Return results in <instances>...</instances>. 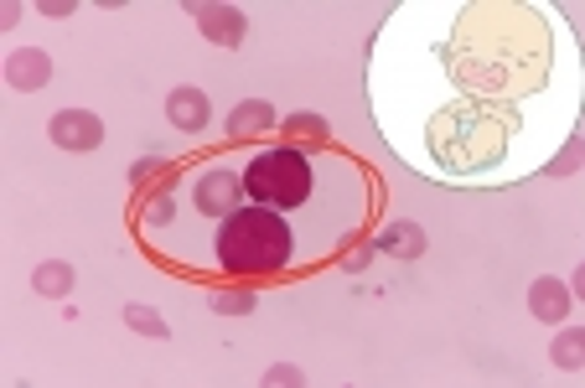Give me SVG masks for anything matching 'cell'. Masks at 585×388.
I'll return each instance as SVG.
<instances>
[{"mask_svg": "<svg viewBox=\"0 0 585 388\" xmlns=\"http://www.w3.org/2000/svg\"><path fill=\"white\" fill-rule=\"evenodd\" d=\"M554 32L534 5H467L446 37V73L456 94L524 98L549 83Z\"/></svg>", "mask_w": 585, "mask_h": 388, "instance_id": "1", "label": "cell"}, {"mask_svg": "<svg viewBox=\"0 0 585 388\" xmlns=\"http://www.w3.org/2000/svg\"><path fill=\"white\" fill-rule=\"evenodd\" d=\"M524 130V115L503 98L451 94L425 130L430 166L451 181H488L503 172V155H513V140Z\"/></svg>", "mask_w": 585, "mask_h": 388, "instance_id": "2", "label": "cell"}, {"mask_svg": "<svg viewBox=\"0 0 585 388\" xmlns=\"http://www.w3.org/2000/svg\"><path fill=\"white\" fill-rule=\"evenodd\" d=\"M295 254V233L291 223L274 208H238L234 217H223L218 233V264L229 274H274L285 270Z\"/></svg>", "mask_w": 585, "mask_h": 388, "instance_id": "3", "label": "cell"}, {"mask_svg": "<svg viewBox=\"0 0 585 388\" xmlns=\"http://www.w3.org/2000/svg\"><path fill=\"white\" fill-rule=\"evenodd\" d=\"M312 161L295 145H280V151H259L244 172V197H254L259 208H274V213H291V208H306L312 202Z\"/></svg>", "mask_w": 585, "mask_h": 388, "instance_id": "4", "label": "cell"}, {"mask_svg": "<svg viewBox=\"0 0 585 388\" xmlns=\"http://www.w3.org/2000/svg\"><path fill=\"white\" fill-rule=\"evenodd\" d=\"M192 197H197V213H202V217H234L238 208H244V176L223 172V166H213V172H197Z\"/></svg>", "mask_w": 585, "mask_h": 388, "instance_id": "5", "label": "cell"}, {"mask_svg": "<svg viewBox=\"0 0 585 388\" xmlns=\"http://www.w3.org/2000/svg\"><path fill=\"white\" fill-rule=\"evenodd\" d=\"M98 140H104V125L89 109H62L52 119V145H62V151H94Z\"/></svg>", "mask_w": 585, "mask_h": 388, "instance_id": "6", "label": "cell"}, {"mask_svg": "<svg viewBox=\"0 0 585 388\" xmlns=\"http://www.w3.org/2000/svg\"><path fill=\"white\" fill-rule=\"evenodd\" d=\"M197 26H202V37L218 42V47H238L244 32H249L234 5H197Z\"/></svg>", "mask_w": 585, "mask_h": 388, "instance_id": "7", "label": "cell"}, {"mask_svg": "<svg viewBox=\"0 0 585 388\" xmlns=\"http://www.w3.org/2000/svg\"><path fill=\"white\" fill-rule=\"evenodd\" d=\"M47 78H52V62H47V52H37V47H21V52L5 58V83H11V89H42Z\"/></svg>", "mask_w": 585, "mask_h": 388, "instance_id": "8", "label": "cell"}, {"mask_svg": "<svg viewBox=\"0 0 585 388\" xmlns=\"http://www.w3.org/2000/svg\"><path fill=\"white\" fill-rule=\"evenodd\" d=\"M166 115H172L176 130H202V125H208V94H202V89H172Z\"/></svg>", "mask_w": 585, "mask_h": 388, "instance_id": "9", "label": "cell"}, {"mask_svg": "<svg viewBox=\"0 0 585 388\" xmlns=\"http://www.w3.org/2000/svg\"><path fill=\"white\" fill-rule=\"evenodd\" d=\"M373 249L394 254V259H420V254H425V233H420V223H389V228L373 238Z\"/></svg>", "mask_w": 585, "mask_h": 388, "instance_id": "10", "label": "cell"}, {"mask_svg": "<svg viewBox=\"0 0 585 388\" xmlns=\"http://www.w3.org/2000/svg\"><path fill=\"white\" fill-rule=\"evenodd\" d=\"M528 310L539 316V321H565L570 316V291L560 280H534V291H528Z\"/></svg>", "mask_w": 585, "mask_h": 388, "instance_id": "11", "label": "cell"}, {"mask_svg": "<svg viewBox=\"0 0 585 388\" xmlns=\"http://www.w3.org/2000/svg\"><path fill=\"white\" fill-rule=\"evenodd\" d=\"M274 125V109L265 104V98H244L234 109V119H229V136L234 140H254V136H265Z\"/></svg>", "mask_w": 585, "mask_h": 388, "instance_id": "12", "label": "cell"}, {"mask_svg": "<svg viewBox=\"0 0 585 388\" xmlns=\"http://www.w3.org/2000/svg\"><path fill=\"white\" fill-rule=\"evenodd\" d=\"M285 136L295 140V151H301V145H327V119L321 115H285Z\"/></svg>", "mask_w": 585, "mask_h": 388, "instance_id": "13", "label": "cell"}, {"mask_svg": "<svg viewBox=\"0 0 585 388\" xmlns=\"http://www.w3.org/2000/svg\"><path fill=\"white\" fill-rule=\"evenodd\" d=\"M32 285H37L42 295H68V291H73V264H62V259H47V264H37Z\"/></svg>", "mask_w": 585, "mask_h": 388, "instance_id": "14", "label": "cell"}, {"mask_svg": "<svg viewBox=\"0 0 585 388\" xmlns=\"http://www.w3.org/2000/svg\"><path fill=\"white\" fill-rule=\"evenodd\" d=\"M172 192H176V181H161L156 192H151V202H145V228H161V223H172L176 217Z\"/></svg>", "mask_w": 585, "mask_h": 388, "instance_id": "15", "label": "cell"}, {"mask_svg": "<svg viewBox=\"0 0 585 388\" xmlns=\"http://www.w3.org/2000/svg\"><path fill=\"white\" fill-rule=\"evenodd\" d=\"M581 357H585V331H560V337H554V363L565 373H575Z\"/></svg>", "mask_w": 585, "mask_h": 388, "instance_id": "16", "label": "cell"}, {"mask_svg": "<svg viewBox=\"0 0 585 388\" xmlns=\"http://www.w3.org/2000/svg\"><path fill=\"white\" fill-rule=\"evenodd\" d=\"M151 181H176V166H166V161H156V155H151V161H140L136 172H130V187H136V192H145Z\"/></svg>", "mask_w": 585, "mask_h": 388, "instance_id": "17", "label": "cell"}, {"mask_svg": "<svg viewBox=\"0 0 585 388\" xmlns=\"http://www.w3.org/2000/svg\"><path fill=\"white\" fill-rule=\"evenodd\" d=\"M125 321H130L136 331H145V337H166V321H161L151 306H130L125 310Z\"/></svg>", "mask_w": 585, "mask_h": 388, "instance_id": "18", "label": "cell"}, {"mask_svg": "<svg viewBox=\"0 0 585 388\" xmlns=\"http://www.w3.org/2000/svg\"><path fill=\"white\" fill-rule=\"evenodd\" d=\"M213 310H218V316H244V310H254V295L223 291V295H213Z\"/></svg>", "mask_w": 585, "mask_h": 388, "instance_id": "19", "label": "cell"}, {"mask_svg": "<svg viewBox=\"0 0 585 388\" xmlns=\"http://www.w3.org/2000/svg\"><path fill=\"white\" fill-rule=\"evenodd\" d=\"M368 254H373V238H368V244H363V249H352L348 259H342V264H348V270L358 274V270H363V264H368Z\"/></svg>", "mask_w": 585, "mask_h": 388, "instance_id": "20", "label": "cell"}, {"mask_svg": "<svg viewBox=\"0 0 585 388\" xmlns=\"http://www.w3.org/2000/svg\"><path fill=\"white\" fill-rule=\"evenodd\" d=\"M270 384H301V373H295V368H274Z\"/></svg>", "mask_w": 585, "mask_h": 388, "instance_id": "21", "label": "cell"}]
</instances>
